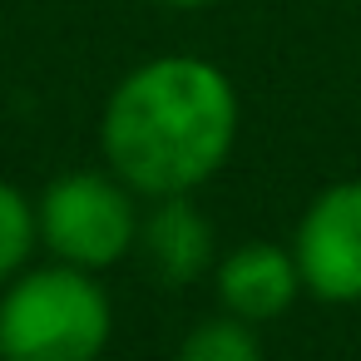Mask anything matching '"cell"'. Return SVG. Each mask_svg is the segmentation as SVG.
Segmentation results:
<instances>
[{
    "label": "cell",
    "instance_id": "1",
    "mask_svg": "<svg viewBox=\"0 0 361 361\" xmlns=\"http://www.w3.org/2000/svg\"><path fill=\"white\" fill-rule=\"evenodd\" d=\"M243 99L223 65L203 55H154L134 65L99 109V159L139 198L198 193L233 159Z\"/></svg>",
    "mask_w": 361,
    "mask_h": 361
},
{
    "label": "cell",
    "instance_id": "2",
    "mask_svg": "<svg viewBox=\"0 0 361 361\" xmlns=\"http://www.w3.org/2000/svg\"><path fill=\"white\" fill-rule=\"evenodd\" d=\"M114 336V302L99 272L75 262L20 267L0 287L6 361H99Z\"/></svg>",
    "mask_w": 361,
    "mask_h": 361
},
{
    "label": "cell",
    "instance_id": "3",
    "mask_svg": "<svg viewBox=\"0 0 361 361\" xmlns=\"http://www.w3.org/2000/svg\"><path fill=\"white\" fill-rule=\"evenodd\" d=\"M139 193L109 169H70L35 198L40 247L60 262L109 272L139 243Z\"/></svg>",
    "mask_w": 361,
    "mask_h": 361
},
{
    "label": "cell",
    "instance_id": "4",
    "mask_svg": "<svg viewBox=\"0 0 361 361\" xmlns=\"http://www.w3.org/2000/svg\"><path fill=\"white\" fill-rule=\"evenodd\" d=\"M292 257L307 297L326 307H361V178H336L307 198Z\"/></svg>",
    "mask_w": 361,
    "mask_h": 361
},
{
    "label": "cell",
    "instance_id": "5",
    "mask_svg": "<svg viewBox=\"0 0 361 361\" xmlns=\"http://www.w3.org/2000/svg\"><path fill=\"white\" fill-rule=\"evenodd\" d=\"M134 252L159 287L183 292L213 272L218 233H213L208 213L193 203V193H169V198H149V208L139 213Z\"/></svg>",
    "mask_w": 361,
    "mask_h": 361
},
{
    "label": "cell",
    "instance_id": "6",
    "mask_svg": "<svg viewBox=\"0 0 361 361\" xmlns=\"http://www.w3.org/2000/svg\"><path fill=\"white\" fill-rule=\"evenodd\" d=\"M213 292H218V307L262 326V322H277L297 307L302 292V272H297V257H292V243H272V238H247V243H233L218 262H213Z\"/></svg>",
    "mask_w": 361,
    "mask_h": 361
},
{
    "label": "cell",
    "instance_id": "7",
    "mask_svg": "<svg viewBox=\"0 0 361 361\" xmlns=\"http://www.w3.org/2000/svg\"><path fill=\"white\" fill-rule=\"evenodd\" d=\"M173 361H267V351H262V336L252 322L218 307L213 317H198L183 331Z\"/></svg>",
    "mask_w": 361,
    "mask_h": 361
},
{
    "label": "cell",
    "instance_id": "8",
    "mask_svg": "<svg viewBox=\"0 0 361 361\" xmlns=\"http://www.w3.org/2000/svg\"><path fill=\"white\" fill-rule=\"evenodd\" d=\"M35 247H40L35 198H25L16 183L0 178V287H6L20 267H30V252Z\"/></svg>",
    "mask_w": 361,
    "mask_h": 361
},
{
    "label": "cell",
    "instance_id": "9",
    "mask_svg": "<svg viewBox=\"0 0 361 361\" xmlns=\"http://www.w3.org/2000/svg\"><path fill=\"white\" fill-rule=\"evenodd\" d=\"M149 6H164V11H213L223 0H149Z\"/></svg>",
    "mask_w": 361,
    "mask_h": 361
},
{
    "label": "cell",
    "instance_id": "10",
    "mask_svg": "<svg viewBox=\"0 0 361 361\" xmlns=\"http://www.w3.org/2000/svg\"><path fill=\"white\" fill-rule=\"evenodd\" d=\"M0 361H6V356H0Z\"/></svg>",
    "mask_w": 361,
    "mask_h": 361
}]
</instances>
